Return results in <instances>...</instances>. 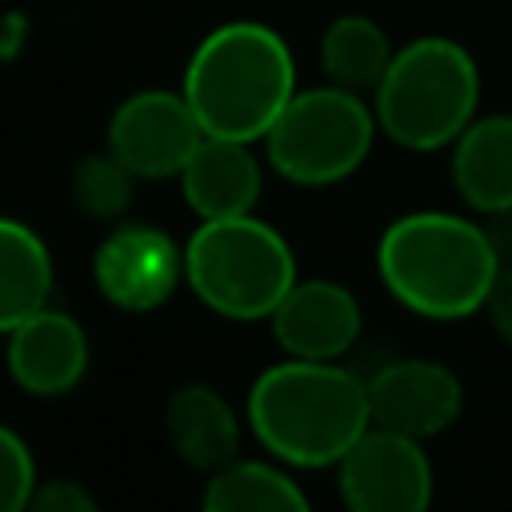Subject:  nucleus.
Here are the masks:
<instances>
[{"mask_svg":"<svg viewBox=\"0 0 512 512\" xmlns=\"http://www.w3.org/2000/svg\"><path fill=\"white\" fill-rule=\"evenodd\" d=\"M268 320L276 344L304 360H340L360 336V304L336 280H296Z\"/></svg>","mask_w":512,"mask_h":512,"instance_id":"f8f14e48","label":"nucleus"},{"mask_svg":"<svg viewBox=\"0 0 512 512\" xmlns=\"http://www.w3.org/2000/svg\"><path fill=\"white\" fill-rule=\"evenodd\" d=\"M136 172L120 160V156H112L108 148L104 152H92V156H84L76 168H72V180H68V188H72V204L88 216V220H120L124 212H128V204H132V188H136Z\"/></svg>","mask_w":512,"mask_h":512,"instance_id":"6ab92c4d","label":"nucleus"},{"mask_svg":"<svg viewBox=\"0 0 512 512\" xmlns=\"http://www.w3.org/2000/svg\"><path fill=\"white\" fill-rule=\"evenodd\" d=\"M200 140L204 128L184 92H132L108 120V152L120 156L140 180L180 176Z\"/></svg>","mask_w":512,"mask_h":512,"instance_id":"6e6552de","label":"nucleus"},{"mask_svg":"<svg viewBox=\"0 0 512 512\" xmlns=\"http://www.w3.org/2000/svg\"><path fill=\"white\" fill-rule=\"evenodd\" d=\"M464 408V388L452 368L436 360H388L368 376L372 424L428 440L456 424Z\"/></svg>","mask_w":512,"mask_h":512,"instance_id":"9d476101","label":"nucleus"},{"mask_svg":"<svg viewBox=\"0 0 512 512\" xmlns=\"http://www.w3.org/2000/svg\"><path fill=\"white\" fill-rule=\"evenodd\" d=\"M396 48L388 44L384 28L372 16L344 12L320 32V68L328 84L348 88V92H376Z\"/></svg>","mask_w":512,"mask_h":512,"instance_id":"dca6fc26","label":"nucleus"},{"mask_svg":"<svg viewBox=\"0 0 512 512\" xmlns=\"http://www.w3.org/2000/svg\"><path fill=\"white\" fill-rule=\"evenodd\" d=\"M484 312L492 320V328L500 332V340L512 344V260L500 264L492 288H488V300H484Z\"/></svg>","mask_w":512,"mask_h":512,"instance_id":"4be33fe9","label":"nucleus"},{"mask_svg":"<svg viewBox=\"0 0 512 512\" xmlns=\"http://www.w3.org/2000/svg\"><path fill=\"white\" fill-rule=\"evenodd\" d=\"M336 488L352 512H420L432 504V464L416 436L368 424L336 460Z\"/></svg>","mask_w":512,"mask_h":512,"instance_id":"0eeeda50","label":"nucleus"},{"mask_svg":"<svg viewBox=\"0 0 512 512\" xmlns=\"http://www.w3.org/2000/svg\"><path fill=\"white\" fill-rule=\"evenodd\" d=\"M36 512H96V496L88 488H80L76 480H48L32 492Z\"/></svg>","mask_w":512,"mask_h":512,"instance_id":"412c9836","label":"nucleus"},{"mask_svg":"<svg viewBox=\"0 0 512 512\" xmlns=\"http://www.w3.org/2000/svg\"><path fill=\"white\" fill-rule=\"evenodd\" d=\"M452 184L484 216L512 208V116H476L452 140Z\"/></svg>","mask_w":512,"mask_h":512,"instance_id":"2eb2a0df","label":"nucleus"},{"mask_svg":"<svg viewBox=\"0 0 512 512\" xmlns=\"http://www.w3.org/2000/svg\"><path fill=\"white\" fill-rule=\"evenodd\" d=\"M8 372L32 396H64L88 372V336L76 316L40 308L8 328Z\"/></svg>","mask_w":512,"mask_h":512,"instance_id":"9b49d317","label":"nucleus"},{"mask_svg":"<svg viewBox=\"0 0 512 512\" xmlns=\"http://www.w3.org/2000/svg\"><path fill=\"white\" fill-rule=\"evenodd\" d=\"M36 456L32 448L24 444L20 432L4 428L0 432V504L4 512H20L32 504V492H36Z\"/></svg>","mask_w":512,"mask_h":512,"instance_id":"aec40b11","label":"nucleus"},{"mask_svg":"<svg viewBox=\"0 0 512 512\" xmlns=\"http://www.w3.org/2000/svg\"><path fill=\"white\" fill-rule=\"evenodd\" d=\"M484 232H488V240H492V248H496V256H500V264H508V260H512V208L488 212Z\"/></svg>","mask_w":512,"mask_h":512,"instance_id":"b1692460","label":"nucleus"},{"mask_svg":"<svg viewBox=\"0 0 512 512\" xmlns=\"http://www.w3.org/2000/svg\"><path fill=\"white\" fill-rule=\"evenodd\" d=\"M176 180L184 204L200 220L248 216L264 188V172L248 140H224V136H204Z\"/></svg>","mask_w":512,"mask_h":512,"instance_id":"ddd939ff","label":"nucleus"},{"mask_svg":"<svg viewBox=\"0 0 512 512\" xmlns=\"http://www.w3.org/2000/svg\"><path fill=\"white\" fill-rule=\"evenodd\" d=\"M164 436L188 468L208 476L240 456V420L212 384H180L168 396Z\"/></svg>","mask_w":512,"mask_h":512,"instance_id":"4468645a","label":"nucleus"},{"mask_svg":"<svg viewBox=\"0 0 512 512\" xmlns=\"http://www.w3.org/2000/svg\"><path fill=\"white\" fill-rule=\"evenodd\" d=\"M376 128V108H368L360 92L336 84L304 88L268 128L264 156L284 180L300 188H324L364 164Z\"/></svg>","mask_w":512,"mask_h":512,"instance_id":"423d86ee","label":"nucleus"},{"mask_svg":"<svg viewBox=\"0 0 512 512\" xmlns=\"http://www.w3.org/2000/svg\"><path fill=\"white\" fill-rule=\"evenodd\" d=\"M376 272L408 312L428 320H464L484 308L500 256L484 224L428 208L384 228L376 244Z\"/></svg>","mask_w":512,"mask_h":512,"instance_id":"f03ea898","label":"nucleus"},{"mask_svg":"<svg viewBox=\"0 0 512 512\" xmlns=\"http://www.w3.org/2000/svg\"><path fill=\"white\" fill-rule=\"evenodd\" d=\"M204 136L264 140L284 104L296 96L292 52L268 24L232 20L212 28L188 56L184 84Z\"/></svg>","mask_w":512,"mask_h":512,"instance_id":"7ed1b4c3","label":"nucleus"},{"mask_svg":"<svg viewBox=\"0 0 512 512\" xmlns=\"http://www.w3.org/2000/svg\"><path fill=\"white\" fill-rule=\"evenodd\" d=\"M200 504L208 512H304L308 496L276 464L236 456L208 476Z\"/></svg>","mask_w":512,"mask_h":512,"instance_id":"a211bd4d","label":"nucleus"},{"mask_svg":"<svg viewBox=\"0 0 512 512\" xmlns=\"http://www.w3.org/2000/svg\"><path fill=\"white\" fill-rule=\"evenodd\" d=\"M248 428L284 464H336L372 424L368 380L340 360L288 356L264 368L248 388Z\"/></svg>","mask_w":512,"mask_h":512,"instance_id":"f257e3e1","label":"nucleus"},{"mask_svg":"<svg viewBox=\"0 0 512 512\" xmlns=\"http://www.w3.org/2000/svg\"><path fill=\"white\" fill-rule=\"evenodd\" d=\"M92 280L108 304L152 312L184 280V252L160 228L116 224L92 252Z\"/></svg>","mask_w":512,"mask_h":512,"instance_id":"1a4fd4ad","label":"nucleus"},{"mask_svg":"<svg viewBox=\"0 0 512 512\" xmlns=\"http://www.w3.org/2000/svg\"><path fill=\"white\" fill-rule=\"evenodd\" d=\"M52 300V256L44 240L20 224H0V328L28 320L32 312L48 308Z\"/></svg>","mask_w":512,"mask_h":512,"instance_id":"f3484780","label":"nucleus"},{"mask_svg":"<svg viewBox=\"0 0 512 512\" xmlns=\"http://www.w3.org/2000/svg\"><path fill=\"white\" fill-rule=\"evenodd\" d=\"M480 104V68L464 44L448 36H420L396 48L372 108L380 132L412 152H436L452 144Z\"/></svg>","mask_w":512,"mask_h":512,"instance_id":"20e7f679","label":"nucleus"},{"mask_svg":"<svg viewBox=\"0 0 512 512\" xmlns=\"http://www.w3.org/2000/svg\"><path fill=\"white\" fill-rule=\"evenodd\" d=\"M184 280L228 320H268L296 288V256L288 240L252 212L200 220L184 244Z\"/></svg>","mask_w":512,"mask_h":512,"instance_id":"39448f33","label":"nucleus"},{"mask_svg":"<svg viewBox=\"0 0 512 512\" xmlns=\"http://www.w3.org/2000/svg\"><path fill=\"white\" fill-rule=\"evenodd\" d=\"M28 36H32V20L24 12H8L4 24H0V56L4 60H16Z\"/></svg>","mask_w":512,"mask_h":512,"instance_id":"5701e85b","label":"nucleus"}]
</instances>
